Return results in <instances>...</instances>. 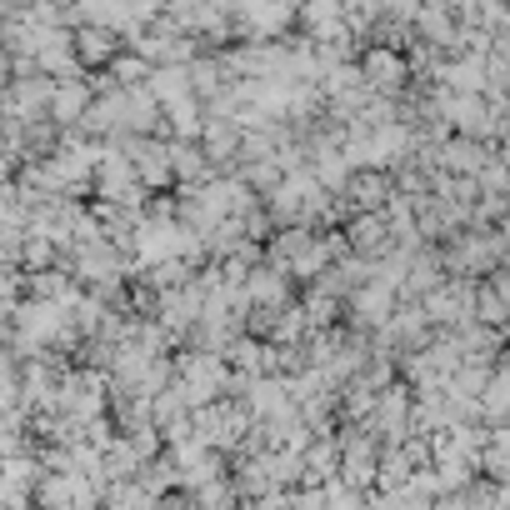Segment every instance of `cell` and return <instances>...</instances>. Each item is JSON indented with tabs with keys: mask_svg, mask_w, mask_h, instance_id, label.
<instances>
[{
	"mask_svg": "<svg viewBox=\"0 0 510 510\" xmlns=\"http://www.w3.org/2000/svg\"><path fill=\"white\" fill-rule=\"evenodd\" d=\"M356 311H360V315L391 311V291H385V285H370V291H360V295H356Z\"/></svg>",
	"mask_w": 510,
	"mask_h": 510,
	"instance_id": "cell-8",
	"label": "cell"
},
{
	"mask_svg": "<svg viewBox=\"0 0 510 510\" xmlns=\"http://www.w3.org/2000/svg\"><path fill=\"white\" fill-rule=\"evenodd\" d=\"M236 435H240V415L230 411V405H206V411H200V440L226 445V440H236Z\"/></svg>",
	"mask_w": 510,
	"mask_h": 510,
	"instance_id": "cell-1",
	"label": "cell"
},
{
	"mask_svg": "<svg viewBox=\"0 0 510 510\" xmlns=\"http://www.w3.org/2000/svg\"><path fill=\"white\" fill-rule=\"evenodd\" d=\"M110 510H151V490H135L125 480L110 486Z\"/></svg>",
	"mask_w": 510,
	"mask_h": 510,
	"instance_id": "cell-6",
	"label": "cell"
},
{
	"mask_svg": "<svg viewBox=\"0 0 510 510\" xmlns=\"http://www.w3.org/2000/svg\"><path fill=\"white\" fill-rule=\"evenodd\" d=\"M346 196L356 200L360 210H376L380 200H391V185H385V175H356V171H350V181H346Z\"/></svg>",
	"mask_w": 510,
	"mask_h": 510,
	"instance_id": "cell-3",
	"label": "cell"
},
{
	"mask_svg": "<svg viewBox=\"0 0 510 510\" xmlns=\"http://www.w3.org/2000/svg\"><path fill=\"white\" fill-rule=\"evenodd\" d=\"M51 100H55V116L60 120H76L80 110H86V86H60V90H51Z\"/></svg>",
	"mask_w": 510,
	"mask_h": 510,
	"instance_id": "cell-7",
	"label": "cell"
},
{
	"mask_svg": "<svg viewBox=\"0 0 510 510\" xmlns=\"http://www.w3.org/2000/svg\"><path fill=\"white\" fill-rule=\"evenodd\" d=\"M80 51H86L90 60H106V55L116 51V35H100V31H86V35H80Z\"/></svg>",
	"mask_w": 510,
	"mask_h": 510,
	"instance_id": "cell-9",
	"label": "cell"
},
{
	"mask_svg": "<svg viewBox=\"0 0 510 510\" xmlns=\"http://www.w3.org/2000/svg\"><path fill=\"white\" fill-rule=\"evenodd\" d=\"M380 240H391V236H385V220H380V216H360L356 230H350V246H356V250H380Z\"/></svg>",
	"mask_w": 510,
	"mask_h": 510,
	"instance_id": "cell-4",
	"label": "cell"
},
{
	"mask_svg": "<svg viewBox=\"0 0 510 510\" xmlns=\"http://www.w3.org/2000/svg\"><path fill=\"white\" fill-rule=\"evenodd\" d=\"M500 395H505V380L490 376V391H486V415H490V421H500V411H505V401H500Z\"/></svg>",
	"mask_w": 510,
	"mask_h": 510,
	"instance_id": "cell-10",
	"label": "cell"
},
{
	"mask_svg": "<svg viewBox=\"0 0 510 510\" xmlns=\"http://www.w3.org/2000/svg\"><path fill=\"white\" fill-rule=\"evenodd\" d=\"M281 295H285V285H281V275L275 271H255L250 275V301L255 305H281Z\"/></svg>",
	"mask_w": 510,
	"mask_h": 510,
	"instance_id": "cell-5",
	"label": "cell"
},
{
	"mask_svg": "<svg viewBox=\"0 0 510 510\" xmlns=\"http://www.w3.org/2000/svg\"><path fill=\"white\" fill-rule=\"evenodd\" d=\"M366 80L376 90H395L405 80V60L401 55H391V51H370L366 55Z\"/></svg>",
	"mask_w": 510,
	"mask_h": 510,
	"instance_id": "cell-2",
	"label": "cell"
}]
</instances>
